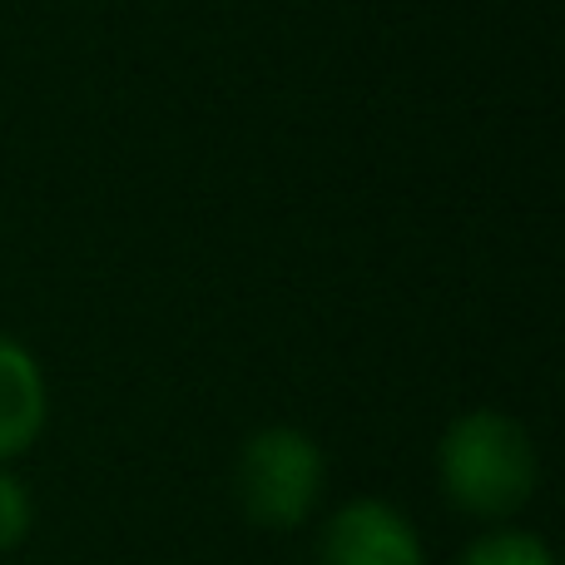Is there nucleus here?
Returning <instances> with one entry per match:
<instances>
[{"label": "nucleus", "instance_id": "nucleus-6", "mask_svg": "<svg viewBox=\"0 0 565 565\" xmlns=\"http://www.w3.org/2000/svg\"><path fill=\"white\" fill-rule=\"evenodd\" d=\"M35 531V497L15 467H0V556L20 551Z\"/></svg>", "mask_w": 565, "mask_h": 565}, {"label": "nucleus", "instance_id": "nucleus-1", "mask_svg": "<svg viewBox=\"0 0 565 565\" xmlns=\"http://www.w3.org/2000/svg\"><path fill=\"white\" fill-rule=\"evenodd\" d=\"M431 471L451 511L481 526H507L541 491V447L526 422L511 412L467 407L441 427Z\"/></svg>", "mask_w": 565, "mask_h": 565}, {"label": "nucleus", "instance_id": "nucleus-2", "mask_svg": "<svg viewBox=\"0 0 565 565\" xmlns=\"http://www.w3.org/2000/svg\"><path fill=\"white\" fill-rule=\"evenodd\" d=\"M228 487H234V507L248 526L288 536L318 516L322 491H328V451L308 427L268 422L238 441Z\"/></svg>", "mask_w": 565, "mask_h": 565}, {"label": "nucleus", "instance_id": "nucleus-4", "mask_svg": "<svg viewBox=\"0 0 565 565\" xmlns=\"http://www.w3.org/2000/svg\"><path fill=\"white\" fill-rule=\"evenodd\" d=\"M50 427V382L20 338L0 332V467H15Z\"/></svg>", "mask_w": 565, "mask_h": 565}, {"label": "nucleus", "instance_id": "nucleus-3", "mask_svg": "<svg viewBox=\"0 0 565 565\" xmlns=\"http://www.w3.org/2000/svg\"><path fill=\"white\" fill-rule=\"evenodd\" d=\"M312 565H427V541L397 501L352 497L322 521Z\"/></svg>", "mask_w": 565, "mask_h": 565}, {"label": "nucleus", "instance_id": "nucleus-5", "mask_svg": "<svg viewBox=\"0 0 565 565\" xmlns=\"http://www.w3.org/2000/svg\"><path fill=\"white\" fill-rule=\"evenodd\" d=\"M457 565H556V551L531 526H487L461 546Z\"/></svg>", "mask_w": 565, "mask_h": 565}]
</instances>
